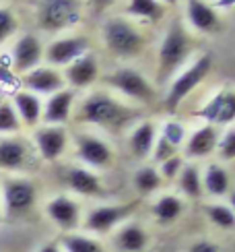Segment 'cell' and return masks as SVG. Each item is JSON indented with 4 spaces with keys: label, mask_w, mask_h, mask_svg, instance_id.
<instances>
[{
    "label": "cell",
    "mask_w": 235,
    "mask_h": 252,
    "mask_svg": "<svg viewBox=\"0 0 235 252\" xmlns=\"http://www.w3.org/2000/svg\"><path fill=\"white\" fill-rule=\"evenodd\" d=\"M138 112L130 106H126L124 101L114 97L112 93L105 91H95L89 93L87 97L81 101L77 118L85 124L99 126L103 130L110 132H120L128 124L134 122Z\"/></svg>",
    "instance_id": "6da1fadb"
},
{
    "label": "cell",
    "mask_w": 235,
    "mask_h": 252,
    "mask_svg": "<svg viewBox=\"0 0 235 252\" xmlns=\"http://www.w3.org/2000/svg\"><path fill=\"white\" fill-rule=\"evenodd\" d=\"M101 39L105 50L116 58L130 60L141 56L147 48V37L132 21L124 17H112L101 27Z\"/></svg>",
    "instance_id": "7a4b0ae2"
},
{
    "label": "cell",
    "mask_w": 235,
    "mask_h": 252,
    "mask_svg": "<svg viewBox=\"0 0 235 252\" xmlns=\"http://www.w3.org/2000/svg\"><path fill=\"white\" fill-rule=\"evenodd\" d=\"M37 184L29 176L8 174L0 180V211L2 217H25L37 205Z\"/></svg>",
    "instance_id": "3957f363"
},
{
    "label": "cell",
    "mask_w": 235,
    "mask_h": 252,
    "mask_svg": "<svg viewBox=\"0 0 235 252\" xmlns=\"http://www.w3.org/2000/svg\"><path fill=\"white\" fill-rule=\"evenodd\" d=\"M192 52V37L186 33L184 25L176 21L167 27L165 35L159 46V54H157V81L165 83L169 77H174V72L188 60Z\"/></svg>",
    "instance_id": "277c9868"
},
{
    "label": "cell",
    "mask_w": 235,
    "mask_h": 252,
    "mask_svg": "<svg viewBox=\"0 0 235 252\" xmlns=\"http://www.w3.org/2000/svg\"><path fill=\"white\" fill-rule=\"evenodd\" d=\"M81 19V0H37L35 4V23L41 31H48V33L77 27Z\"/></svg>",
    "instance_id": "5b68a950"
},
{
    "label": "cell",
    "mask_w": 235,
    "mask_h": 252,
    "mask_svg": "<svg viewBox=\"0 0 235 252\" xmlns=\"http://www.w3.org/2000/svg\"><path fill=\"white\" fill-rule=\"evenodd\" d=\"M212 68V58L210 54H202L200 58H196L188 68H184L179 75L169 83L167 93H165V108L169 112H176L179 108V103L184 101L192 91H194L202 81L210 75Z\"/></svg>",
    "instance_id": "8992f818"
},
{
    "label": "cell",
    "mask_w": 235,
    "mask_h": 252,
    "mask_svg": "<svg viewBox=\"0 0 235 252\" xmlns=\"http://www.w3.org/2000/svg\"><path fill=\"white\" fill-rule=\"evenodd\" d=\"M37 151L31 141L21 134L0 136V170L8 174H23L33 170L37 163Z\"/></svg>",
    "instance_id": "52a82bcc"
},
{
    "label": "cell",
    "mask_w": 235,
    "mask_h": 252,
    "mask_svg": "<svg viewBox=\"0 0 235 252\" xmlns=\"http://www.w3.org/2000/svg\"><path fill=\"white\" fill-rule=\"evenodd\" d=\"M103 81L108 83L112 89H116L120 95L141 101V103H148L155 99V85L148 81L141 70H136L132 66H120L103 77Z\"/></svg>",
    "instance_id": "ba28073f"
},
{
    "label": "cell",
    "mask_w": 235,
    "mask_h": 252,
    "mask_svg": "<svg viewBox=\"0 0 235 252\" xmlns=\"http://www.w3.org/2000/svg\"><path fill=\"white\" fill-rule=\"evenodd\" d=\"M136 203H124V205H97L93 207L87 215L83 217L81 227L87 229L91 234H112L114 229H118L122 223H126V219L134 213Z\"/></svg>",
    "instance_id": "9c48e42d"
},
{
    "label": "cell",
    "mask_w": 235,
    "mask_h": 252,
    "mask_svg": "<svg viewBox=\"0 0 235 252\" xmlns=\"http://www.w3.org/2000/svg\"><path fill=\"white\" fill-rule=\"evenodd\" d=\"M74 149H77V157L89 170L112 167L116 159L114 147L105 139H101L99 134H93V132H79L74 136Z\"/></svg>",
    "instance_id": "30bf717a"
},
{
    "label": "cell",
    "mask_w": 235,
    "mask_h": 252,
    "mask_svg": "<svg viewBox=\"0 0 235 252\" xmlns=\"http://www.w3.org/2000/svg\"><path fill=\"white\" fill-rule=\"evenodd\" d=\"M31 143H33L41 161H58L68 149V130L66 126L41 124L33 130Z\"/></svg>",
    "instance_id": "8fae6325"
},
{
    "label": "cell",
    "mask_w": 235,
    "mask_h": 252,
    "mask_svg": "<svg viewBox=\"0 0 235 252\" xmlns=\"http://www.w3.org/2000/svg\"><path fill=\"white\" fill-rule=\"evenodd\" d=\"M87 52H91V41L87 35H66L54 39L48 48H44V60L48 62V66L66 68Z\"/></svg>",
    "instance_id": "7c38bea8"
},
{
    "label": "cell",
    "mask_w": 235,
    "mask_h": 252,
    "mask_svg": "<svg viewBox=\"0 0 235 252\" xmlns=\"http://www.w3.org/2000/svg\"><path fill=\"white\" fill-rule=\"evenodd\" d=\"M46 215L52 223L64 234L77 232L83 221V211L79 201H74L68 194H56L46 203Z\"/></svg>",
    "instance_id": "4fadbf2b"
},
{
    "label": "cell",
    "mask_w": 235,
    "mask_h": 252,
    "mask_svg": "<svg viewBox=\"0 0 235 252\" xmlns=\"http://www.w3.org/2000/svg\"><path fill=\"white\" fill-rule=\"evenodd\" d=\"M44 60V44L35 33H23L13 46V68L19 75L33 70Z\"/></svg>",
    "instance_id": "5bb4252c"
},
{
    "label": "cell",
    "mask_w": 235,
    "mask_h": 252,
    "mask_svg": "<svg viewBox=\"0 0 235 252\" xmlns=\"http://www.w3.org/2000/svg\"><path fill=\"white\" fill-rule=\"evenodd\" d=\"M198 118L212 126H229L235 122V91H219L198 110Z\"/></svg>",
    "instance_id": "9a60e30c"
},
{
    "label": "cell",
    "mask_w": 235,
    "mask_h": 252,
    "mask_svg": "<svg viewBox=\"0 0 235 252\" xmlns=\"http://www.w3.org/2000/svg\"><path fill=\"white\" fill-rule=\"evenodd\" d=\"M64 83L70 85L72 89H87L91 85H95L99 79V60L93 52H87L81 58H77L64 68L62 72Z\"/></svg>",
    "instance_id": "2e32d148"
},
{
    "label": "cell",
    "mask_w": 235,
    "mask_h": 252,
    "mask_svg": "<svg viewBox=\"0 0 235 252\" xmlns=\"http://www.w3.org/2000/svg\"><path fill=\"white\" fill-rule=\"evenodd\" d=\"M62 180L70 192L79 196H101L103 194L101 178L85 165H68L62 174Z\"/></svg>",
    "instance_id": "e0dca14e"
},
{
    "label": "cell",
    "mask_w": 235,
    "mask_h": 252,
    "mask_svg": "<svg viewBox=\"0 0 235 252\" xmlns=\"http://www.w3.org/2000/svg\"><path fill=\"white\" fill-rule=\"evenodd\" d=\"M23 83H25L27 91L35 93V95H48V97L66 87L62 72L58 68H54V66H41V64L37 68H33V70L25 72Z\"/></svg>",
    "instance_id": "ac0fdd59"
},
{
    "label": "cell",
    "mask_w": 235,
    "mask_h": 252,
    "mask_svg": "<svg viewBox=\"0 0 235 252\" xmlns=\"http://www.w3.org/2000/svg\"><path fill=\"white\" fill-rule=\"evenodd\" d=\"M219 128L212 124H202L200 128L192 132L186 143H184V155L188 159H202L208 157L217 151V143H219Z\"/></svg>",
    "instance_id": "d6986e66"
},
{
    "label": "cell",
    "mask_w": 235,
    "mask_h": 252,
    "mask_svg": "<svg viewBox=\"0 0 235 252\" xmlns=\"http://www.w3.org/2000/svg\"><path fill=\"white\" fill-rule=\"evenodd\" d=\"M74 91L64 87L62 91L50 95L48 101L44 103V112H41V122L44 124H54V126H64L74 110Z\"/></svg>",
    "instance_id": "ffe728a7"
},
{
    "label": "cell",
    "mask_w": 235,
    "mask_h": 252,
    "mask_svg": "<svg viewBox=\"0 0 235 252\" xmlns=\"http://www.w3.org/2000/svg\"><path fill=\"white\" fill-rule=\"evenodd\" d=\"M112 246L118 252H145L148 246V234L141 223L128 221L114 229Z\"/></svg>",
    "instance_id": "44dd1931"
},
{
    "label": "cell",
    "mask_w": 235,
    "mask_h": 252,
    "mask_svg": "<svg viewBox=\"0 0 235 252\" xmlns=\"http://www.w3.org/2000/svg\"><path fill=\"white\" fill-rule=\"evenodd\" d=\"M13 106H15V112L23 126H27V128H37L41 124L44 101H41L39 95H35V93H31L27 89L17 91L13 95Z\"/></svg>",
    "instance_id": "7402d4cb"
},
{
    "label": "cell",
    "mask_w": 235,
    "mask_h": 252,
    "mask_svg": "<svg viewBox=\"0 0 235 252\" xmlns=\"http://www.w3.org/2000/svg\"><path fill=\"white\" fill-rule=\"evenodd\" d=\"M186 15L190 25L202 33H212L221 27L217 10L205 0H186Z\"/></svg>",
    "instance_id": "603a6c76"
},
{
    "label": "cell",
    "mask_w": 235,
    "mask_h": 252,
    "mask_svg": "<svg viewBox=\"0 0 235 252\" xmlns=\"http://www.w3.org/2000/svg\"><path fill=\"white\" fill-rule=\"evenodd\" d=\"M155 139H157L155 124L151 120L138 122L132 128L130 136H128V149H130V153L136 159H147V157H151Z\"/></svg>",
    "instance_id": "cb8c5ba5"
},
{
    "label": "cell",
    "mask_w": 235,
    "mask_h": 252,
    "mask_svg": "<svg viewBox=\"0 0 235 252\" xmlns=\"http://www.w3.org/2000/svg\"><path fill=\"white\" fill-rule=\"evenodd\" d=\"M202 190L210 196H227L231 192V178L225 165L208 163L202 174Z\"/></svg>",
    "instance_id": "d4e9b609"
},
{
    "label": "cell",
    "mask_w": 235,
    "mask_h": 252,
    "mask_svg": "<svg viewBox=\"0 0 235 252\" xmlns=\"http://www.w3.org/2000/svg\"><path fill=\"white\" fill-rule=\"evenodd\" d=\"M58 244H60L62 252H108V248H105L97 238L87 236V234H79V232L62 234Z\"/></svg>",
    "instance_id": "484cf974"
},
{
    "label": "cell",
    "mask_w": 235,
    "mask_h": 252,
    "mask_svg": "<svg viewBox=\"0 0 235 252\" xmlns=\"http://www.w3.org/2000/svg\"><path fill=\"white\" fill-rule=\"evenodd\" d=\"M184 213V203L176 194H163L159 196L153 205V217L159 223H174Z\"/></svg>",
    "instance_id": "4316f807"
},
{
    "label": "cell",
    "mask_w": 235,
    "mask_h": 252,
    "mask_svg": "<svg viewBox=\"0 0 235 252\" xmlns=\"http://www.w3.org/2000/svg\"><path fill=\"white\" fill-rule=\"evenodd\" d=\"M163 180L155 165H141L132 176V186L141 196H148L161 188Z\"/></svg>",
    "instance_id": "83f0119b"
},
{
    "label": "cell",
    "mask_w": 235,
    "mask_h": 252,
    "mask_svg": "<svg viewBox=\"0 0 235 252\" xmlns=\"http://www.w3.org/2000/svg\"><path fill=\"white\" fill-rule=\"evenodd\" d=\"M176 180H177L179 190L188 198H200L202 192H205L202 190V174L196 163H184V167H181V172Z\"/></svg>",
    "instance_id": "f1b7e54d"
},
{
    "label": "cell",
    "mask_w": 235,
    "mask_h": 252,
    "mask_svg": "<svg viewBox=\"0 0 235 252\" xmlns=\"http://www.w3.org/2000/svg\"><path fill=\"white\" fill-rule=\"evenodd\" d=\"M126 13L145 21H161L165 15V6L159 0H128Z\"/></svg>",
    "instance_id": "f546056e"
},
{
    "label": "cell",
    "mask_w": 235,
    "mask_h": 252,
    "mask_svg": "<svg viewBox=\"0 0 235 252\" xmlns=\"http://www.w3.org/2000/svg\"><path fill=\"white\" fill-rule=\"evenodd\" d=\"M23 130V124H21L13 101H0V136L2 134H19Z\"/></svg>",
    "instance_id": "4dcf8cb0"
},
{
    "label": "cell",
    "mask_w": 235,
    "mask_h": 252,
    "mask_svg": "<svg viewBox=\"0 0 235 252\" xmlns=\"http://www.w3.org/2000/svg\"><path fill=\"white\" fill-rule=\"evenodd\" d=\"M205 213L210 219V223H215L221 229H233L235 227V213L231 211L229 205H223V203L206 205Z\"/></svg>",
    "instance_id": "1f68e13d"
},
{
    "label": "cell",
    "mask_w": 235,
    "mask_h": 252,
    "mask_svg": "<svg viewBox=\"0 0 235 252\" xmlns=\"http://www.w3.org/2000/svg\"><path fill=\"white\" fill-rule=\"evenodd\" d=\"M161 136L169 143L174 145L176 149H179V147H184L186 139H188V132H186V126L177 122V120H167L163 124V130H161Z\"/></svg>",
    "instance_id": "d6a6232c"
},
{
    "label": "cell",
    "mask_w": 235,
    "mask_h": 252,
    "mask_svg": "<svg viewBox=\"0 0 235 252\" xmlns=\"http://www.w3.org/2000/svg\"><path fill=\"white\" fill-rule=\"evenodd\" d=\"M19 29V19L10 8L0 6V46L6 44V41L17 33Z\"/></svg>",
    "instance_id": "836d02e7"
},
{
    "label": "cell",
    "mask_w": 235,
    "mask_h": 252,
    "mask_svg": "<svg viewBox=\"0 0 235 252\" xmlns=\"http://www.w3.org/2000/svg\"><path fill=\"white\" fill-rule=\"evenodd\" d=\"M215 153L221 161H233L235 159V128H227L219 136Z\"/></svg>",
    "instance_id": "e575fe53"
},
{
    "label": "cell",
    "mask_w": 235,
    "mask_h": 252,
    "mask_svg": "<svg viewBox=\"0 0 235 252\" xmlns=\"http://www.w3.org/2000/svg\"><path fill=\"white\" fill-rule=\"evenodd\" d=\"M184 163L186 161L179 153L169 157V159H165L163 163H159V176H161V180H167V182L176 180V178L179 176V172H181V167H184Z\"/></svg>",
    "instance_id": "d590c367"
},
{
    "label": "cell",
    "mask_w": 235,
    "mask_h": 252,
    "mask_svg": "<svg viewBox=\"0 0 235 252\" xmlns=\"http://www.w3.org/2000/svg\"><path fill=\"white\" fill-rule=\"evenodd\" d=\"M174 155H177V149L174 145H169L161 134L155 139V145H153V151H151V159L155 161V163H163L165 159H169V157H174Z\"/></svg>",
    "instance_id": "8d00e7d4"
},
{
    "label": "cell",
    "mask_w": 235,
    "mask_h": 252,
    "mask_svg": "<svg viewBox=\"0 0 235 252\" xmlns=\"http://www.w3.org/2000/svg\"><path fill=\"white\" fill-rule=\"evenodd\" d=\"M190 252H223L219 244L210 242V240H198L190 246Z\"/></svg>",
    "instance_id": "74e56055"
},
{
    "label": "cell",
    "mask_w": 235,
    "mask_h": 252,
    "mask_svg": "<svg viewBox=\"0 0 235 252\" xmlns=\"http://www.w3.org/2000/svg\"><path fill=\"white\" fill-rule=\"evenodd\" d=\"M37 252H62V248H60L58 242H48V244L41 246Z\"/></svg>",
    "instance_id": "f35d334b"
},
{
    "label": "cell",
    "mask_w": 235,
    "mask_h": 252,
    "mask_svg": "<svg viewBox=\"0 0 235 252\" xmlns=\"http://www.w3.org/2000/svg\"><path fill=\"white\" fill-rule=\"evenodd\" d=\"M217 6L219 8H233L235 6V0H217Z\"/></svg>",
    "instance_id": "ab89813d"
},
{
    "label": "cell",
    "mask_w": 235,
    "mask_h": 252,
    "mask_svg": "<svg viewBox=\"0 0 235 252\" xmlns=\"http://www.w3.org/2000/svg\"><path fill=\"white\" fill-rule=\"evenodd\" d=\"M114 2V0H93V4L97 6V8H103V6H110Z\"/></svg>",
    "instance_id": "60d3db41"
},
{
    "label": "cell",
    "mask_w": 235,
    "mask_h": 252,
    "mask_svg": "<svg viewBox=\"0 0 235 252\" xmlns=\"http://www.w3.org/2000/svg\"><path fill=\"white\" fill-rule=\"evenodd\" d=\"M229 207H231V211L235 213V192H229Z\"/></svg>",
    "instance_id": "b9f144b4"
},
{
    "label": "cell",
    "mask_w": 235,
    "mask_h": 252,
    "mask_svg": "<svg viewBox=\"0 0 235 252\" xmlns=\"http://www.w3.org/2000/svg\"><path fill=\"white\" fill-rule=\"evenodd\" d=\"M159 2H161V4H163V2H165V4H176V2H179V0H159Z\"/></svg>",
    "instance_id": "7bdbcfd3"
},
{
    "label": "cell",
    "mask_w": 235,
    "mask_h": 252,
    "mask_svg": "<svg viewBox=\"0 0 235 252\" xmlns=\"http://www.w3.org/2000/svg\"><path fill=\"white\" fill-rule=\"evenodd\" d=\"M0 219H2V211H0Z\"/></svg>",
    "instance_id": "ee69618b"
}]
</instances>
